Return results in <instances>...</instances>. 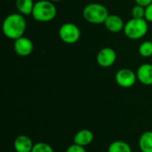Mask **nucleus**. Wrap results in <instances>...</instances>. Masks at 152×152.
I'll return each instance as SVG.
<instances>
[{
  "label": "nucleus",
  "instance_id": "obj_23",
  "mask_svg": "<svg viewBox=\"0 0 152 152\" xmlns=\"http://www.w3.org/2000/svg\"><path fill=\"white\" fill-rule=\"evenodd\" d=\"M151 42H152V36H151Z\"/></svg>",
  "mask_w": 152,
  "mask_h": 152
},
{
  "label": "nucleus",
  "instance_id": "obj_22",
  "mask_svg": "<svg viewBox=\"0 0 152 152\" xmlns=\"http://www.w3.org/2000/svg\"><path fill=\"white\" fill-rule=\"evenodd\" d=\"M49 1H51V2H53V3H56V2H61V1H62V0H49Z\"/></svg>",
  "mask_w": 152,
  "mask_h": 152
},
{
  "label": "nucleus",
  "instance_id": "obj_2",
  "mask_svg": "<svg viewBox=\"0 0 152 152\" xmlns=\"http://www.w3.org/2000/svg\"><path fill=\"white\" fill-rule=\"evenodd\" d=\"M83 18L86 21L94 25L104 24L110 15L108 8L100 3H91L86 4L82 11Z\"/></svg>",
  "mask_w": 152,
  "mask_h": 152
},
{
  "label": "nucleus",
  "instance_id": "obj_9",
  "mask_svg": "<svg viewBox=\"0 0 152 152\" xmlns=\"http://www.w3.org/2000/svg\"><path fill=\"white\" fill-rule=\"evenodd\" d=\"M126 22L118 14H110L104 22V26L111 33H118L124 30Z\"/></svg>",
  "mask_w": 152,
  "mask_h": 152
},
{
  "label": "nucleus",
  "instance_id": "obj_7",
  "mask_svg": "<svg viewBox=\"0 0 152 152\" xmlns=\"http://www.w3.org/2000/svg\"><path fill=\"white\" fill-rule=\"evenodd\" d=\"M117 57V53L113 48L103 47L98 52L96 55V61L102 68H110L115 64Z\"/></svg>",
  "mask_w": 152,
  "mask_h": 152
},
{
  "label": "nucleus",
  "instance_id": "obj_13",
  "mask_svg": "<svg viewBox=\"0 0 152 152\" xmlns=\"http://www.w3.org/2000/svg\"><path fill=\"white\" fill-rule=\"evenodd\" d=\"M138 145L142 152H152V131L142 133L139 138Z\"/></svg>",
  "mask_w": 152,
  "mask_h": 152
},
{
  "label": "nucleus",
  "instance_id": "obj_17",
  "mask_svg": "<svg viewBox=\"0 0 152 152\" xmlns=\"http://www.w3.org/2000/svg\"><path fill=\"white\" fill-rule=\"evenodd\" d=\"M31 152H54L53 147L45 142H37L35 143Z\"/></svg>",
  "mask_w": 152,
  "mask_h": 152
},
{
  "label": "nucleus",
  "instance_id": "obj_15",
  "mask_svg": "<svg viewBox=\"0 0 152 152\" xmlns=\"http://www.w3.org/2000/svg\"><path fill=\"white\" fill-rule=\"evenodd\" d=\"M108 152H133L130 145L124 141H114L108 148Z\"/></svg>",
  "mask_w": 152,
  "mask_h": 152
},
{
  "label": "nucleus",
  "instance_id": "obj_19",
  "mask_svg": "<svg viewBox=\"0 0 152 152\" xmlns=\"http://www.w3.org/2000/svg\"><path fill=\"white\" fill-rule=\"evenodd\" d=\"M66 152H86V150L85 147H82V146L73 143L72 145L68 147V149L66 150Z\"/></svg>",
  "mask_w": 152,
  "mask_h": 152
},
{
  "label": "nucleus",
  "instance_id": "obj_20",
  "mask_svg": "<svg viewBox=\"0 0 152 152\" xmlns=\"http://www.w3.org/2000/svg\"><path fill=\"white\" fill-rule=\"evenodd\" d=\"M144 19L149 22L152 23V3L148 5L147 7H145V16Z\"/></svg>",
  "mask_w": 152,
  "mask_h": 152
},
{
  "label": "nucleus",
  "instance_id": "obj_21",
  "mask_svg": "<svg viewBox=\"0 0 152 152\" xmlns=\"http://www.w3.org/2000/svg\"><path fill=\"white\" fill-rule=\"evenodd\" d=\"M135 4H139L143 7H147L152 3V0H134Z\"/></svg>",
  "mask_w": 152,
  "mask_h": 152
},
{
  "label": "nucleus",
  "instance_id": "obj_1",
  "mask_svg": "<svg viewBox=\"0 0 152 152\" xmlns=\"http://www.w3.org/2000/svg\"><path fill=\"white\" fill-rule=\"evenodd\" d=\"M27 28L25 16L20 12L8 14L2 24V30L5 37L11 40H16L23 37Z\"/></svg>",
  "mask_w": 152,
  "mask_h": 152
},
{
  "label": "nucleus",
  "instance_id": "obj_14",
  "mask_svg": "<svg viewBox=\"0 0 152 152\" xmlns=\"http://www.w3.org/2000/svg\"><path fill=\"white\" fill-rule=\"evenodd\" d=\"M15 5L18 12L24 16H28L32 14L35 2L33 0H15Z\"/></svg>",
  "mask_w": 152,
  "mask_h": 152
},
{
  "label": "nucleus",
  "instance_id": "obj_4",
  "mask_svg": "<svg viewBox=\"0 0 152 152\" xmlns=\"http://www.w3.org/2000/svg\"><path fill=\"white\" fill-rule=\"evenodd\" d=\"M149 30V22L144 19L131 18L125 24L124 34L131 40H139L146 36Z\"/></svg>",
  "mask_w": 152,
  "mask_h": 152
},
{
  "label": "nucleus",
  "instance_id": "obj_10",
  "mask_svg": "<svg viewBox=\"0 0 152 152\" xmlns=\"http://www.w3.org/2000/svg\"><path fill=\"white\" fill-rule=\"evenodd\" d=\"M137 80L143 86H152V64L143 63L136 70Z\"/></svg>",
  "mask_w": 152,
  "mask_h": 152
},
{
  "label": "nucleus",
  "instance_id": "obj_18",
  "mask_svg": "<svg viewBox=\"0 0 152 152\" xmlns=\"http://www.w3.org/2000/svg\"><path fill=\"white\" fill-rule=\"evenodd\" d=\"M131 14H132V18H137V19L144 18L145 7L141 6L139 4H135L131 10Z\"/></svg>",
  "mask_w": 152,
  "mask_h": 152
},
{
  "label": "nucleus",
  "instance_id": "obj_6",
  "mask_svg": "<svg viewBox=\"0 0 152 152\" xmlns=\"http://www.w3.org/2000/svg\"><path fill=\"white\" fill-rule=\"evenodd\" d=\"M115 81L120 87L130 88L134 86L137 81L136 72L127 68L120 69L115 75Z\"/></svg>",
  "mask_w": 152,
  "mask_h": 152
},
{
  "label": "nucleus",
  "instance_id": "obj_8",
  "mask_svg": "<svg viewBox=\"0 0 152 152\" xmlns=\"http://www.w3.org/2000/svg\"><path fill=\"white\" fill-rule=\"evenodd\" d=\"M13 50L17 55L20 57H27L32 53L34 50V44L30 38L23 36L14 40Z\"/></svg>",
  "mask_w": 152,
  "mask_h": 152
},
{
  "label": "nucleus",
  "instance_id": "obj_12",
  "mask_svg": "<svg viewBox=\"0 0 152 152\" xmlns=\"http://www.w3.org/2000/svg\"><path fill=\"white\" fill-rule=\"evenodd\" d=\"M33 146L31 139L24 134L17 136L13 142V148L16 152H31Z\"/></svg>",
  "mask_w": 152,
  "mask_h": 152
},
{
  "label": "nucleus",
  "instance_id": "obj_5",
  "mask_svg": "<svg viewBox=\"0 0 152 152\" xmlns=\"http://www.w3.org/2000/svg\"><path fill=\"white\" fill-rule=\"evenodd\" d=\"M61 40L67 45H74L78 42L81 37L79 27L72 22H65L59 28Z\"/></svg>",
  "mask_w": 152,
  "mask_h": 152
},
{
  "label": "nucleus",
  "instance_id": "obj_11",
  "mask_svg": "<svg viewBox=\"0 0 152 152\" xmlns=\"http://www.w3.org/2000/svg\"><path fill=\"white\" fill-rule=\"evenodd\" d=\"M94 138V135L91 130L82 129L77 132V134L74 136L73 142L75 144L86 148V146L90 145L93 142Z\"/></svg>",
  "mask_w": 152,
  "mask_h": 152
},
{
  "label": "nucleus",
  "instance_id": "obj_3",
  "mask_svg": "<svg viewBox=\"0 0 152 152\" xmlns=\"http://www.w3.org/2000/svg\"><path fill=\"white\" fill-rule=\"evenodd\" d=\"M57 15L54 3L49 0H38L35 3L31 16L38 22L52 21Z\"/></svg>",
  "mask_w": 152,
  "mask_h": 152
},
{
  "label": "nucleus",
  "instance_id": "obj_16",
  "mask_svg": "<svg viewBox=\"0 0 152 152\" xmlns=\"http://www.w3.org/2000/svg\"><path fill=\"white\" fill-rule=\"evenodd\" d=\"M138 53L142 57L150 58L152 56V42L151 40L143 41L138 48Z\"/></svg>",
  "mask_w": 152,
  "mask_h": 152
}]
</instances>
